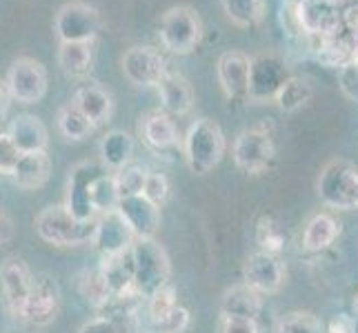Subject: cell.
Instances as JSON below:
<instances>
[{"instance_id":"1","label":"cell","mask_w":358,"mask_h":333,"mask_svg":"<svg viewBox=\"0 0 358 333\" xmlns=\"http://www.w3.org/2000/svg\"><path fill=\"white\" fill-rule=\"evenodd\" d=\"M182 154L192 174H209L225 156V133L218 122L212 118L194 120L182 138Z\"/></svg>"},{"instance_id":"2","label":"cell","mask_w":358,"mask_h":333,"mask_svg":"<svg viewBox=\"0 0 358 333\" xmlns=\"http://www.w3.org/2000/svg\"><path fill=\"white\" fill-rule=\"evenodd\" d=\"M34 229L38 238L54 246H83L92 244L96 233L94 220L73 218L65 205H49L34 218Z\"/></svg>"},{"instance_id":"3","label":"cell","mask_w":358,"mask_h":333,"mask_svg":"<svg viewBox=\"0 0 358 333\" xmlns=\"http://www.w3.org/2000/svg\"><path fill=\"white\" fill-rule=\"evenodd\" d=\"M134 287L147 300L154 291L169 285L171 262L165 246L154 238H136L131 244Z\"/></svg>"},{"instance_id":"4","label":"cell","mask_w":358,"mask_h":333,"mask_svg":"<svg viewBox=\"0 0 358 333\" xmlns=\"http://www.w3.org/2000/svg\"><path fill=\"white\" fill-rule=\"evenodd\" d=\"M158 38L169 54L176 56L192 54L203 40V20L199 16V11L187 5L167 9L163 18H160Z\"/></svg>"},{"instance_id":"5","label":"cell","mask_w":358,"mask_h":333,"mask_svg":"<svg viewBox=\"0 0 358 333\" xmlns=\"http://www.w3.org/2000/svg\"><path fill=\"white\" fill-rule=\"evenodd\" d=\"M318 198L331 209H358V169L348 160H331L318 176Z\"/></svg>"},{"instance_id":"6","label":"cell","mask_w":358,"mask_h":333,"mask_svg":"<svg viewBox=\"0 0 358 333\" xmlns=\"http://www.w3.org/2000/svg\"><path fill=\"white\" fill-rule=\"evenodd\" d=\"M103 29V16L96 7L71 0L56 11L54 31L60 43H90Z\"/></svg>"},{"instance_id":"7","label":"cell","mask_w":358,"mask_h":333,"mask_svg":"<svg viewBox=\"0 0 358 333\" xmlns=\"http://www.w3.org/2000/svg\"><path fill=\"white\" fill-rule=\"evenodd\" d=\"M292 76L285 58L278 54H258L250 58V84H247V101L267 103L274 101L278 89Z\"/></svg>"},{"instance_id":"8","label":"cell","mask_w":358,"mask_h":333,"mask_svg":"<svg viewBox=\"0 0 358 333\" xmlns=\"http://www.w3.org/2000/svg\"><path fill=\"white\" fill-rule=\"evenodd\" d=\"M47 82L49 78H47L45 65L41 60L29 58V56L16 58L5 78L11 101H16L20 105H34L43 101L47 94Z\"/></svg>"},{"instance_id":"9","label":"cell","mask_w":358,"mask_h":333,"mask_svg":"<svg viewBox=\"0 0 358 333\" xmlns=\"http://www.w3.org/2000/svg\"><path fill=\"white\" fill-rule=\"evenodd\" d=\"M274 156H276V149H274V142H271V135L261 127L241 131L231 147L234 165L252 176H258V174H263L265 169H269L271 163H274Z\"/></svg>"},{"instance_id":"10","label":"cell","mask_w":358,"mask_h":333,"mask_svg":"<svg viewBox=\"0 0 358 333\" xmlns=\"http://www.w3.org/2000/svg\"><path fill=\"white\" fill-rule=\"evenodd\" d=\"M60 309V287L49 274H36L31 280V289L27 300L16 318L24 320L34 327L52 325Z\"/></svg>"},{"instance_id":"11","label":"cell","mask_w":358,"mask_h":333,"mask_svg":"<svg viewBox=\"0 0 358 333\" xmlns=\"http://www.w3.org/2000/svg\"><path fill=\"white\" fill-rule=\"evenodd\" d=\"M122 76L136 87H156L160 78L169 71L167 58L150 45L129 47L120 60Z\"/></svg>"},{"instance_id":"12","label":"cell","mask_w":358,"mask_h":333,"mask_svg":"<svg viewBox=\"0 0 358 333\" xmlns=\"http://www.w3.org/2000/svg\"><path fill=\"white\" fill-rule=\"evenodd\" d=\"M105 167H98L94 163H80L69 171L67 193H65V209L78 220H94L96 212L92 205L90 187L96 176H101Z\"/></svg>"},{"instance_id":"13","label":"cell","mask_w":358,"mask_h":333,"mask_svg":"<svg viewBox=\"0 0 358 333\" xmlns=\"http://www.w3.org/2000/svg\"><path fill=\"white\" fill-rule=\"evenodd\" d=\"M245 285L258 293H276L285 282V265L278 256L256 251L247 258L243 267Z\"/></svg>"},{"instance_id":"14","label":"cell","mask_w":358,"mask_h":333,"mask_svg":"<svg viewBox=\"0 0 358 333\" xmlns=\"http://www.w3.org/2000/svg\"><path fill=\"white\" fill-rule=\"evenodd\" d=\"M34 274L27 262L18 256H9L0 265V287H3V300L11 316H18L24 300L31 289Z\"/></svg>"},{"instance_id":"15","label":"cell","mask_w":358,"mask_h":333,"mask_svg":"<svg viewBox=\"0 0 358 333\" xmlns=\"http://www.w3.org/2000/svg\"><path fill=\"white\" fill-rule=\"evenodd\" d=\"M134 233L127 227L125 218H122L116 209L114 212H105L96 216V233L92 244L98 249L101 256H116L131 249Z\"/></svg>"},{"instance_id":"16","label":"cell","mask_w":358,"mask_h":333,"mask_svg":"<svg viewBox=\"0 0 358 333\" xmlns=\"http://www.w3.org/2000/svg\"><path fill=\"white\" fill-rule=\"evenodd\" d=\"M138 135L147 149H152L156 154L171 151L180 145V131H178L176 120L169 114H165L163 109L147 111L145 116H141Z\"/></svg>"},{"instance_id":"17","label":"cell","mask_w":358,"mask_h":333,"mask_svg":"<svg viewBox=\"0 0 358 333\" xmlns=\"http://www.w3.org/2000/svg\"><path fill=\"white\" fill-rule=\"evenodd\" d=\"M116 212L125 218L134 238H154L160 229V222H163L160 207L152 205L143 193L129 195V198H120Z\"/></svg>"},{"instance_id":"18","label":"cell","mask_w":358,"mask_h":333,"mask_svg":"<svg viewBox=\"0 0 358 333\" xmlns=\"http://www.w3.org/2000/svg\"><path fill=\"white\" fill-rule=\"evenodd\" d=\"M299 18L303 36H327L345 29L338 5L325 0H299Z\"/></svg>"},{"instance_id":"19","label":"cell","mask_w":358,"mask_h":333,"mask_svg":"<svg viewBox=\"0 0 358 333\" xmlns=\"http://www.w3.org/2000/svg\"><path fill=\"white\" fill-rule=\"evenodd\" d=\"M310 54L325 67H343L354 54V34L343 29L327 36H305Z\"/></svg>"},{"instance_id":"20","label":"cell","mask_w":358,"mask_h":333,"mask_svg":"<svg viewBox=\"0 0 358 333\" xmlns=\"http://www.w3.org/2000/svg\"><path fill=\"white\" fill-rule=\"evenodd\" d=\"M218 82L229 101H247L250 84V56L243 52H225L216 65Z\"/></svg>"},{"instance_id":"21","label":"cell","mask_w":358,"mask_h":333,"mask_svg":"<svg viewBox=\"0 0 358 333\" xmlns=\"http://www.w3.org/2000/svg\"><path fill=\"white\" fill-rule=\"evenodd\" d=\"M7 135L18 147L20 154H36L47 151L49 145V131L45 122L34 114H20L9 122Z\"/></svg>"},{"instance_id":"22","label":"cell","mask_w":358,"mask_h":333,"mask_svg":"<svg viewBox=\"0 0 358 333\" xmlns=\"http://www.w3.org/2000/svg\"><path fill=\"white\" fill-rule=\"evenodd\" d=\"M158 98H160V107H163L165 114L174 116H187L192 107H194V89L192 84L185 80L180 73L176 71H167L160 82L156 84Z\"/></svg>"},{"instance_id":"23","label":"cell","mask_w":358,"mask_h":333,"mask_svg":"<svg viewBox=\"0 0 358 333\" xmlns=\"http://www.w3.org/2000/svg\"><path fill=\"white\" fill-rule=\"evenodd\" d=\"M71 103L90 118L94 127L105 125L114 114V98L101 84H83L73 94Z\"/></svg>"},{"instance_id":"24","label":"cell","mask_w":358,"mask_h":333,"mask_svg":"<svg viewBox=\"0 0 358 333\" xmlns=\"http://www.w3.org/2000/svg\"><path fill=\"white\" fill-rule=\"evenodd\" d=\"M101 276L107 282V289L112 293V298L125 295L134 291V258L131 249L116 253V256H101Z\"/></svg>"},{"instance_id":"25","label":"cell","mask_w":358,"mask_h":333,"mask_svg":"<svg viewBox=\"0 0 358 333\" xmlns=\"http://www.w3.org/2000/svg\"><path fill=\"white\" fill-rule=\"evenodd\" d=\"M49 176H52V160H49L47 151H36L20 156L14 174H11V180H14L16 187L34 191L45 187Z\"/></svg>"},{"instance_id":"26","label":"cell","mask_w":358,"mask_h":333,"mask_svg":"<svg viewBox=\"0 0 358 333\" xmlns=\"http://www.w3.org/2000/svg\"><path fill=\"white\" fill-rule=\"evenodd\" d=\"M96 49L94 40L90 43H60L58 49V67L69 78H87L94 69Z\"/></svg>"},{"instance_id":"27","label":"cell","mask_w":358,"mask_h":333,"mask_svg":"<svg viewBox=\"0 0 358 333\" xmlns=\"http://www.w3.org/2000/svg\"><path fill=\"white\" fill-rule=\"evenodd\" d=\"M98 154H101L103 167L118 171L127 167L134 158V138L122 129H112L103 135L101 145H98Z\"/></svg>"},{"instance_id":"28","label":"cell","mask_w":358,"mask_h":333,"mask_svg":"<svg viewBox=\"0 0 358 333\" xmlns=\"http://www.w3.org/2000/svg\"><path fill=\"white\" fill-rule=\"evenodd\" d=\"M263 309V298L261 293L254 291L252 287L243 285L231 287L223 293L220 300V316H238V318H258Z\"/></svg>"},{"instance_id":"29","label":"cell","mask_w":358,"mask_h":333,"mask_svg":"<svg viewBox=\"0 0 358 333\" xmlns=\"http://www.w3.org/2000/svg\"><path fill=\"white\" fill-rule=\"evenodd\" d=\"M338 233H341V227L334 218L329 214H318L307 222L305 233H303V249L312 253L325 251L327 246L336 242Z\"/></svg>"},{"instance_id":"30","label":"cell","mask_w":358,"mask_h":333,"mask_svg":"<svg viewBox=\"0 0 358 333\" xmlns=\"http://www.w3.org/2000/svg\"><path fill=\"white\" fill-rule=\"evenodd\" d=\"M56 125H58L60 135L67 138V140H71V142H80L85 138H90V135L94 133V129H96L90 122V118L85 116L71 101L58 109Z\"/></svg>"},{"instance_id":"31","label":"cell","mask_w":358,"mask_h":333,"mask_svg":"<svg viewBox=\"0 0 358 333\" xmlns=\"http://www.w3.org/2000/svg\"><path fill=\"white\" fill-rule=\"evenodd\" d=\"M310 101H312L310 82L299 76H289L274 98V103L280 107V111H285V114H294V111H299Z\"/></svg>"},{"instance_id":"32","label":"cell","mask_w":358,"mask_h":333,"mask_svg":"<svg viewBox=\"0 0 358 333\" xmlns=\"http://www.w3.org/2000/svg\"><path fill=\"white\" fill-rule=\"evenodd\" d=\"M76 287H78V293L83 295V298L87 300L92 306H96V309H105V306L109 304V300H112V293H109V289H107V282L98 269L96 271H90V269L80 271Z\"/></svg>"},{"instance_id":"33","label":"cell","mask_w":358,"mask_h":333,"mask_svg":"<svg viewBox=\"0 0 358 333\" xmlns=\"http://www.w3.org/2000/svg\"><path fill=\"white\" fill-rule=\"evenodd\" d=\"M227 18L238 27H254L265 16V0H223Z\"/></svg>"},{"instance_id":"34","label":"cell","mask_w":358,"mask_h":333,"mask_svg":"<svg viewBox=\"0 0 358 333\" xmlns=\"http://www.w3.org/2000/svg\"><path fill=\"white\" fill-rule=\"evenodd\" d=\"M90 195H92V205H94L96 216L105 214V212H114L120 202L116 180L112 174H105V171L101 176L94 178L92 187H90Z\"/></svg>"},{"instance_id":"35","label":"cell","mask_w":358,"mask_h":333,"mask_svg":"<svg viewBox=\"0 0 358 333\" xmlns=\"http://www.w3.org/2000/svg\"><path fill=\"white\" fill-rule=\"evenodd\" d=\"M147 178V169L141 165L129 163L127 167L118 169L114 174L116 187H118V195L120 198H129V195H138L143 193V184Z\"/></svg>"},{"instance_id":"36","label":"cell","mask_w":358,"mask_h":333,"mask_svg":"<svg viewBox=\"0 0 358 333\" xmlns=\"http://www.w3.org/2000/svg\"><path fill=\"white\" fill-rule=\"evenodd\" d=\"M256 242L261 246V251L278 256L285 249V233L271 218H261L256 227Z\"/></svg>"},{"instance_id":"37","label":"cell","mask_w":358,"mask_h":333,"mask_svg":"<svg viewBox=\"0 0 358 333\" xmlns=\"http://www.w3.org/2000/svg\"><path fill=\"white\" fill-rule=\"evenodd\" d=\"M278 333H325V329L314 313L294 311L278 320Z\"/></svg>"},{"instance_id":"38","label":"cell","mask_w":358,"mask_h":333,"mask_svg":"<svg viewBox=\"0 0 358 333\" xmlns=\"http://www.w3.org/2000/svg\"><path fill=\"white\" fill-rule=\"evenodd\" d=\"M176 304H178V293L171 285H165L158 291H154L150 298H147V316H150V323L169 313Z\"/></svg>"},{"instance_id":"39","label":"cell","mask_w":358,"mask_h":333,"mask_svg":"<svg viewBox=\"0 0 358 333\" xmlns=\"http://www.w3.org/2000/svg\"><path fill=\"white\" fill-rule=\"evenodd\" d=\"M169 180L165 174H158V171H147V178H145V184H143V195L152 205L156 207H163L169 198Z\"/></svg>"},{"instance_id":"40","label":"cell","mask_w":358,"mask_h":333,"mask_svg":"<svg viewBox=\"0 0 358 333\" xmlns=\"http://www.w3.org/2000/svg\"><path fill=\"white\" fill-rule=\"evenodd\" d=\"M189 320H192L189 311L185 309V306L176 304L169 313L154 320L152 331H158V333H182L185 329L189 327Z\"/></svg>"},{"instance_id":"41","label":"cell","mask_w":358,"mask_h":333,"mask_svg":"<svg viewBox=\"0 0 358 333\" xmlns=\"http://www.w3.org/2000/svg\"><path fill=\"white\" fill-rule=\"evenodd\" d=\"M278 20H280L282 31L292 36V38L303 36L301 18H299V0H282L278 9Z\"/></svg>"},{"instance_id":"42","label":"cell","mask_w":358,"mask_h":333,"mask_svg":"<svg viewBox=\"0 0 358 333\" xmlns=\"http://www.w3.org/2000/svg\"><path fill=\"white\" fill-rule=\"evenodd\" d=\"M20 156L22 154L18 151V147L11 142L7 131H0V176H9L11 178Z\"/></svg>"},{"instance_id":"43","label":"cell","mask_w":358,"mask_h":333,"mask_svg":"<svg viewBox=\"0 0 358 333\" xmlns=\"http://www.w3.org/2000/svg\"><path fill=\"white\" fill-rule=\"evenodd\" d=\"M338 84H341L343 94L348 96L350 101L358 103V63H356V60H350L348 65L341 67Z\"/></svg>"},{"instance_id":"44","label":"cell","mask_w":358,"mask_h":333,"mask_svg":"<svg viewBox=\"0 0 358 333\" xmlns=\"http://www.w3.org/2000/svg\"><path fill=\"white\" fill-rule=\"evenodd\" d=\"M220 333H261L254 318L220 316Z\"/></svg>"},{"instance_id":"45","label":"cell","mask_w":358,"mask_h":333,"mask_svg":"<svg viewBox=\"0 0 358 333\" xmlns=\"http://www.w3.org/2000/svg\"><path fill=\"white\" fill-rule=\"evenodd\" d=\"M78 333H116V327L112 323V318L96 316V318L87 320V323L78 329Z\"/></svg>"},{"instance_id":"46","label":"cell","mask_w":358,"mask_h":333,"mask_svg":"<svg viewBox=\"0 0 358 333\" xmlns=\"http://www.w3.org/2000/svg\"><path fill=\"white\" fill-rule=\"evenodd\" d=\"M327 333H356V323H354V320H352L350 316L341 313V316H336V318L329 323Z\"/></svg>"},{"instance_id":"47","label":"cell","mask_w":358,"mask_h":333,"mask_svg":"<svg viewBox=\"0 0 358 333\" xmlns=\"http://www.w3.org/2000/svg\"><path fill=\"white\" fill-rule=\"evenodd\" d=\"M11 236H14V222H11V218L7 214L0 212V246L7 244L11 240Z\"/></svg>"},{"instance_id":"48","label":"cell","mask_w":358,"mask_h":333,"mask_svg":"<svg viewBox=\"0 0 358 333\" xmlns=\"http://www.w3.org/2000/svg\"><path fill=\"white\" fill-rule=\"evenodd\" d=\"M9 105H11V96H9V89H7L5 80H0V120H3V118L7 116Z\"/></svg>"},{"instance_id":"49","label":"cell","mask_w":358,"mask_h":333,"mask_svg":"<svg viewBox=\"0 0 358 333\" xmlns=\"http://www.w3.org/2000/svg\"><path fill=\"white\" fill-rule=\"evenodd\" d=\"M325 3H338V0H325Z\"/></svg>"},{"instance_id":"50","label":"cell","mask_w":358,"mask_h":333,"mask_svg":"<svg viewBox=\"0 0 358 333\" xmlns=\"http://www.w3.org/2000/svg\"><path fill=\"white\" fill-rule=\"evenodd\" d=\"M150 333H158V331H150Z\"/></svg>"}]
</instances>
